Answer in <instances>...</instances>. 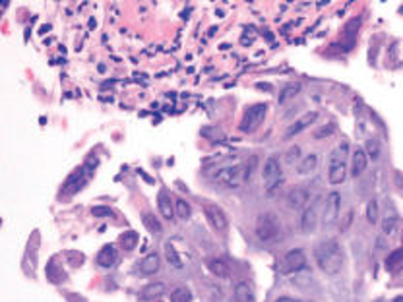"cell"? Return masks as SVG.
Segmentation results:
<instances>
[{"label": "cell", "mask_w": 403, "mask_h": 302, "mask_svg": "<svg viewBox=\"0 0 403 302\" xmlns=\"http://www.w3.org/2000/svg\"><path fill=\"white\" fill-rule=\"evenodd\" d=\"M306 201H308V192L304 188H295L287 194V205L291 209H301L306 205Z\"/></svg>", "instance_id": "cell-12"}, {"label": "cell", "mask_w": 403, "mask_h": 302, "mask_svg": "<svg viewBox=\"0 0 403 302\" xmlns=\"http://www.w3.org/2000/svg\"><path fill=\"white\" fill-rule=\"evenodd\" d=\"M140 269H142V273H146V275L155 273V271L159 269V256H157V254H148V256L140 262Z\"/></svg>", "instance_id": "cell-17"}, {"label": "cell", "mask_w": 403, "mask_h": 302, "mask_svg": "<svg viewBox=\"0 0 403 302\" xmlns=\"http://www.w3.org/2000/svg\"><path fill=\"white\" fill-rule=\"evenodd\" d=\"M115 260H117V250H115V246H111V244H107V246H103L101 250H99V254H97V264L101 266V268H111L113 264H115Z\"/></svg>", "instance_id": "cell-14"}, {"label": "cell", "mask_w": 403, "mask_h": 302, "mask_svg": "<svg viewBox=\"0 0 403 302\" xmlns=\"http://www.w3.org/2000/svg\"><path fill=\"white\" fill-rule=\"evenodd\" d=\"M235 299H236V302H256L252 285L248 281L236 283V287H235Z\"/></svg>", "instance_id": "cell-13"}, {"label": "cell", "mask_w": 403, "mask_h": 302, "mask_svg": "<svg viewBox=\"0 0 403 302\" xmlns=\"http://www.w3.org/2000/svg\"><path fill=\"white\" fill-rule=\"evenodd\" d=\"M367 151H369V155H370L372 159H376V157H378V153H380L378 142H376V140H369V142H367Z\"/></svg>", "instance_id": "cell-32"}, {"label": "cell", "mask_w": 403, "mask_h": 302, "mask_svg": "<svg viewBox=\"0 0 403 302\" xmlns=\"http://www.w3.org/2000/svg\"><path fill=\"white\" fill-rule=\"evenodd\" d=\"M316 163H318V159H316V155H306L304 159H302V163L299 165V172H302V174H308L314 167H316Z\"/></svg>", "instance_id": "cell-28"}, {"label": "cell", "mask_w": 403, "mask_h": 302, "mask_svg": "<svg viewBox=\"0 0 403 302\" xmlns=\"http://www.w3.org/2000/svg\"><path fill=\"white\" fill-rule=\"evenodd\" d=\"M359 25H361V19H359V17H353V19H349V21H347V25H345V29H343V33H345V37L351 41V45H353V37H355V33L359 31Z\"/></svg>", "instance_id": "cell-27"}, {"label": "cell", "mask_w": 403, "mask_h": 302, "mask_svg": "<svg viewBox=\"0 0 403 302\" xmlns=\"http://www.w3.org/2000/svg\"><path fill=\"white\" fill-rule=\"evenodd\" d=\"M402 240H403V235H402Z\"/></svg>", "instance_id": "cell-40"}, {"label": "cell", "mask_w": 403, "mask_h": 302, "mask_svg": "<svg viewBox=\"0 0 403 302\" xmlns=\"http://www.w3.org/2000/svg\"><path fill=\"white\" fill-rule=\"evenodd\" d=\"M165 254H167V260H169V264L173 268H179V269L183 268V260L179 258V254H177V250H175V246L171 242L165 244Z\"/></svg>", "instance_id": "cell-25"}, {"label": "cell", "mask_w": 403, "mask_h": 302, "mask_svg": "<svg viewBox=\"0 0 403 302\" xmlns=\"http://www.w3.org/2000/svg\"><path fill=\"white\" fill-rule=\"evenodd\" d=\"M205 217H207L209 225H211L215 231H219V233L227 231L229 221H227V215L223 213L221 207H217V205H205Z\"/></svg>", "instance_id": "cell-9"}, {"label": "cell", "mask_w": 403, "mask_h": 302, "mask_svg": "<svg viewBox=\"0 0 403 302\" xmlns=\"http://www.w3.org/2000/svg\"><path fill=\"white\" fill-rule=\"evenodd\" d=\"M207 268H209V271H211L215 277H227V275H229V266H227L223 260H219V258L207 260Z\"/></svg>", "instance_id": "cell-18"}, {"label": "cell", "mask_w": 403, "mask_h": 302, "mask_svg": "<svg viewBox=\"0 0 403 302\" xmlns=\"http://www.w3.org/2000/svg\"><path fill=\"white\" fill-rule=\"evenodd\" d=\"M367 165H369V157H367V151L365 150H359L353 153V167H351V174L357 178L365 168H367Z\"/></svg>", "instance_id": "cell-15"}, {"label": "cell", "mask_w": 403, "mask_h": 302, "mask_svg": "<svg viewBox=\"0 0 403 302\" xmlns=\"http://www.w3.org/2000/svg\"><path fill=\"white\" fill-rule=\"evenodd\" d=\"M175 209H177V215L181 217V219H188L190 217V205L185 201V200H177V203H175Z\"/></svg>", "instance_id": "cell-30"}, {"label": "cell", "mask_w": 403, "mask_h": 302, "mask_svg": "<svg viewBox=\"0 0 403 302\" xmlns=\"http://www.w3.org/2000/svg\"><path fill=\"white\" fill-rule=\"evenodd\" d=\"M163 293H165V285H163V283H151V285H148V287L142 291V299H146V301H155V299H159Z\"/></svg>", "instance_id": "cell-19"}, {"label": "cell", "mask_w": 403, "mask_h": 302, "mask_svg": "<svg viewBox=\"0 0 403 302\" xmlns=\"http://www.w3.org/2000/svg\"><path fill=\"white\" fill-rule=\"evenodd\" d=\"M299 155H301V148H291L289 150V153H287V163H295L297 159H299Z\"/></svg>", "instance_id": "cell-36"}, {"label": "cell", "mask_w": 403, "mask_h": 302, "mask_svg": "<svg viewBox=\"0 0 403 302\" xmlns=\"http://www.w3.org/2000/svg\"><path fill=\"white\" fill-rule=\"evenodd\" d=\"M281 167L277 157H268V161L264 163V186L268 192H271L273 188H277L281 184Z\"/></svg>", "instance_id": "cell-6"}, {"label": "cell", "mask_w": 403, "mask_h": 302, "mask_svg": "<svg viewBox=\"0 0 403 302\" xmlns=\"http://www.w3.org/2000/svg\"><path fill=\"white\" fill-rule=\"evenodd\" d=\"M120 244H122L124 250H134L136 244H138V233H134V231L124 233V235L120 236Z\"/></svg>", "instance_id": "cell-24"}, {"label": "cell", "mask_w": 403, "mask_h": 302, "mask_svg": "<svg viewBox=\"0 0 403 302\" xmlns=\"http://www.w3.org/2000/svg\"><path fill=\"white\" fill-rule=\"evenodd\" d=\"M347 151H349V146L347 142L339 144L336 150L332 151L330 155V170H328V176H330V182L332 184H341L347 176Z\"/></svg>", "instance_id": "cell-2"}, {"label": "cell", "mask_w": 403, "mask_h": 302, "mask_svg": "<svg viewBox=\"0 0 403 302\" xmlns=\"http://www.w3.org/2000/svg\"><path fill=\"white\" fill-rule=\"evenodd\" d=\"M256 163H258V157H250V165H248V167H246V170H244V180H250L252 170L256 168Z\"/></svg>", "instance_id": "cell-35"}, {"label": "cell", "mask_w": 403, "mask_h": 302, "mask_svg": "<svg viewBox=\"0 0 403 302\" xmlns=\"http://www.w3.org/2000/svg\"><path fill=\"white\" fill-rule=\"evenodd\" d=\"M332 132H334V124H328V126H322V128H318L314 136H316V138H324V136H330Z\"/></svg>", "instance_id": "cell-34"}, {"label": "cell", "mask_w": 403, "mask_h": 302, "mask_svg": "<svg viewBox=\"0 0 403 302\" xmlns=\"http://www.w3.org/2000/svg\"><path fill=\"white\" fill-rule=\"evenodd\" d=\"M394 302H403V297H398V299H396Z\"/></svg>", "instance_id": "cell-39"}, {"label": "cell", "mask_w": 403, "mask_h": 302, "mask_svg": "<svg viewBox=\"0 0 403 302\" xmlns=\"http://www.w3.org/2000/svg\"><path fill=\"white\" fill-rule=\"evenodd\" d=\"M304 266H306V256H304L302 250L297 248V250H289V252L283 256V260H281V264H279V271H281L283 275H289V273L301 271Z\"/></svg>", "instance_id": "cell-5"}, {"label": "cell", "mask_w": 403, "mask_h": 302, "mask_svg": "<svg viewBox=\"0 0 403 302\" xmlns=\"http://www.w3.org/2000/svg\"><path fill=\"white\" fill-rule=\"evenodd\" d=\"M351 217H353V211H349V213H347V219H345V225L341 227V231H347V229H349V225H351Z\"/></svg>", "instance_id": "cell-37"}, {"label": "cell", "mask_w": 403, "mask_h": 302, "mask_svg": "<svg viewBox=\"0 0 403 302\" xmlns=\"http://www.w3.org/2000/svg\"><path fill=\"white\" fill-rule=\"evenodd\" d=\"M275 302H299V301H293V299H289V297H281V299H277Z\"/></svg>", "instance_id": "cell-38"}, {"label": "cell", "mask_w": 403, "mask_h": 302, "mask_svg": "<svg viewBox=\"0 0 403 302\" xmlns=\"http://www.w3.org/2000/svg\"><path fill=\"white\" fill-rule=\"evenodd\" d=\"M82 182H84V168H78V170H74V172L68 176V180L64 182V190L76 192V190L82 186Z\"/></svg>", "instance_id": "cell-20"}, {"label": "cell", "mask_w": 403, "mask_h": 302, "mask_svg": "<svg viewBox=\"0 0 403 302\" xmlns=\"http://www.w3.org/2000/svg\"><path fill=\"white\" fill-rule=\"evenodd\" d=\"M142 221H144V225L148 227V231H151V233H157V235H159L161 229H163L161 223H159V219H157L153 213H144V215H142Z\"/></svg>", "instance_id": "cell-22"}, {"label": "cell", "mask_w": 403, "mask_h": 302, "mask_svg": "<svg viewBox=\"0 0 403 302\" xmlns=\"http://www.w3.org/2000/svg\"><path fill=\"white\" fill-rule=\"evenodd\" d=\"M157 207H159V211H161V215L165 217V219H173L175 217V213H177V209L173 207V201H171V194L165 190V188H161L159 190V196H157Z\"/></svg>", "instance_id": "cell-11"}, {"label": "cell", "mask_w": 403, "mask_h": 302, "mask_svg": "<svg viewBox=\"0 0 403 302\" xmlns=\"http://www.w3.org/2000/svg\"><path fill=\"white\" fill-rule=\"evenodd\" d=\"M402 264H403V248H400V250H396V252H392V254L388 256V260H386V269H388V271H396Z\"/></svg>", "instance_id": "cell-21"}, {"label": "cell", "mask_w": 403, "mask_h": 302, "mask_svg": "<svg viewBox=\"0 0 403 302\" xmlns=\"http://www.w3.org/2000/svg\"><path fill=\"white\" fill-rule=\"evenodd\" d=\"M314 260L318 264V268L328 273V275H336L341 271L343 268V250L339 246L337 240L328 238L316 244L314 248Z\"/></svg>", "instance_id": "cell-1"}, {"label": "cell", "mask_w": 403, "mask_h": 302, "mask_svg": "<svg viewBox=\"0 0 403 302\" xmlns=\"http://www.w3.org/2000/svg\"><path fill=\"white\" fill-rule=\"evenodd\" d=\"M264 117H266V105L264 103L250 105L244 111V117H242V122H240V130L242 132H254L264 122Z\"/></svg>", "instance_id": "cell-4"}, {"label": "cell", "mask_w": 403, "mask_h": 302, "mask_svg": "<svg viewBox=\"0 0 403 302\" xmlns=\"http://www.w3.org/2000/svg\"><path fill=\"white\" fill-rule=\"evenodd\" d=\"M91 213H93L95 217H111V215H113V211H111L109 207H101V205L93 207V209H91Z\"/></svg>", "instance_id": "cell-33"}, {"label": "cell", "mask_w": 403, "mask_h": 302, "mask_svg": "<svg viewBox=\"0 0 403 302\" xmlns=\"http://www.w3.org/2000/svg\"><path fill=\"white\" fill-rule=\"evenodd\" d=\"M299 91H301V85H299V84H291V85L283 87L281 93H279V103H287V101H289L291 97H295Z\"/></svg>", "instance_id": "cell-26"}, {"label": "cell", "mask_w": 403, "mask_h": 302, "mask_svg": "<svg viewBox=\"0 0 403 302\" xmlns=\"http://www.w3.org/2000/svg\"><path fill=\"white\" fill-rule=\"evenodd\" d=\"M171 302H192V293L186 287H177L171 293Z\"/></svg>", "instance_id": "cell-23"}, {"label": "cell", "mask_w": 403, "mask_h": 302, "mask_svg": "<svg viewBox=\"0 0 403 302\" xmlns=\"http://www.w3.org/2000/svg\"><path fill=\"white\" fill-rule=\"evenodd\" d=\"M316 113H306V115H302L301 118H297L289 128H287V134H285V138H293V136H297V134H301L302 130H306L314 120H316Z\"/></svg>", "instance_id": "cell-10"}, {"label": "cell", "mask_w": 403, "mask_h": 302, "mask_svg": "<svg viewBox=\"0 0 403 302\" xmlns=\"http://www.w3.org/2000/svg\"><path fill=\"white\" fill-rule=\"evenodd\" d=\"M396 225H398V219L392 215V217H386L384 219V223H382V231L386 233V235H392L394 231H396Z\"/></svg>", "instance_id": "cell-31"}, {"label": "cell", "mask_w": 403, "mask_h": 302, "mask_svg": "<svg viewBox=\"0 0 403 302\" xmlns=\"http://www.w3.org/2000/svg\"><path fill=\"white\" fill-rule=\"evenodd\" d=\"M301 229L302 233H312L316 229V205H310L304 209L302 219H301Z\"/></svg>", "instance_id": "cell-16"}, {"label": "cell", "mask_w": 403, "mask_h": 302, "mask_svg": "<svg viewBox=\"0 0 403 302\" xmlns=\"http://www.w3.org/2000/svg\"><path fill=\"white\" fill-rule=\"evenodd\" d=\"M339 209H341V196L339 192H332L326 200V207H324V215H322V223L328 227V225H334L339 217Z\"/></svg>", "instance_id": "cell-7"}, {"label": "cell", "mask_w": 403, "mask_h": 302, "mask_svg": "<svg viewBox=\"0 0 403 302\" xmlns=\"http://www.w3.org/2000/svg\"><path fill=\"white\" fill-rule=\"evenodd\" d=\"M367 221L370 225H376V221H378V203H376V200H370L369 205H367Z\"/></svg>", "instance_id": "cell-29"}, {"label": "cell", "mask_w": 403, "mask_h": 302, "mask_svg": "<svg viewBox=\"0 0 403 302\" xmlns=\"http://www.w3.org/2000/svg\"><path fill=\"white\" fill-rule=\"evenodd\" d=\"M157 302H159V301H157Z\"/></svg>", "instance_id": "cell-41"}, {"label": "cell", "mask_w": 403, "mask_h": 302, "mask_svg": "<svg viewBox=\"0 0 403 302\" xmlns=\"http://www.w3.org/2000/svg\"><path fill=\"white\" fill-rule=\"evenodd\" d=\"M279 219L271 213H264L258 217L256 221V236L262 240V242H271L277 238L279 235Z\"/></svg>", "instance_id": "cell-3"}, {"label": "cell", "mask_w": 403, "mask_h": 302, "mask_svg": "<svg viewBox=\"0 0 403 302\" xmlns=\"http://www.w3.org/2000/svg\"><path fill=\"white\" fill-rule=\"evenodd\" d=\"M215 182H219V184H225V186H236L238 182H240V178H244L242 174H240V167H225V168H221V170H217L215 172Z\"/></svg>", "instance_id": "cell-8"}]
</instances>
